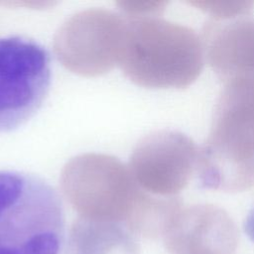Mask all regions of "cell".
<instances>
[{
    "mask_svg": "<svg viewBox=\"0 0 254 254\" xmlns=\"http://www.w3.org/2000/svg\"><path fill=\"white\" fill-rule=\"evenodd\" d=\"M223 83L196 175L200 188L238 192L254 186V78Z\"/></svg>",
    "mask_w": 254,
    "mask_h": 254,
    "instance_id": "6da1fadb",
    "label": "cell"
},
{
    "mask_svg": "<svg viewBox=\"0 0 254 254\" xmlns=\"http://www.w3.org/2000/svg\"><path fill=\"white\" fill-rule=\"evenodd\" d=\"M61 196L32 174L0 171V254H59L64 237Z\"/></svg>",
    "mask_w": 254,
    "mask_h": 254,
    "instance_id": "7a4b0ae2",
    "label": "cell"
},
{
    "mask_svg": "<svg viewBox=\"0 0 254 254\" xmlns=\"http://www.w3.org/2000/svg\"><path fill=\"white\" fill-rule=\"evenodd\" d=\"M127 26V60L136 83L155 88H184L202 71L201 37L190 27L154 16H141Z\"/></svg>",
    "mask_w": 254,
    "mask_h": 254,
    "instance_id": "3957f363",
    "label": "cell"
},
{
    "mask_svg": "<svg viewBox=\"0 0 254 254\" xmlns=\"http://www.w3.org/2000/svg\"><path fill=\"white\" fill-rule=\"evenodd\" d=\"M49 52L21 36L0 38V133L14 130L41 107L51 85Z\"/></svg>",
    "mask_w": 254,
    "mask_h": 254,
    "instance_id": "277c9868",
    "label": "cell"
},
{
    "mask_svg": "<svg viewBox=\"0 0 254 254\" xmlns=\"http://www.w3.org/2000/svg\"><path fill=\"white\" fill-rule=\"evenodd\" d=\"M199 148L183 132L161 130L145 137L136 147L130 172L147 192L178 196L196 173Z\"/></svg>",
    "mask_w": 254,
    "mask_h": 254,
    "instance_id": "5b68a950",
    "label": "cell"
},
{
    "mask_svg": "<svg viewBox=\"0 0 254 254\" xmlns=\"http://www.w3.org/2000/svg\"><path fill=\"white\" fill-rule=\"evenodd\" d=\"M163 240L169 254H236L239 231L223 208L198 203L181 208Z\"/></svg>",
    "mask_w": 254,
    "mask_h": 254,
    "instance_id": "8992f818",
    "label": "cell"
},
{
    "mask_svg": "<svg viewBox=\"0 0 254 254\" xmlns=\"http://www.w3.org/2000/svg\"><path fill=\"white\" fill-rule=\"evenodd\" d=\"M204 57L223 82L254 78V18L251 14L210 20L201 36Z\"/></svg>",
    "mask_w": 254,
    "mask_h": 254,
    "instance_id": "52a82bcc",
    "label": "cell"
},
{
    "mask_svg": "<svg viewBox=\"0 0 254 254\" xmlns=\"http://www.w3.org/2000/svg\"><path fill=\"white\" fill-rule=\"evenodd\" d=\"M137 236L124 224L78 217L63 254H139Z\"/></svg>",
    "mask_w": 254,
    "mask_h": 254,
    "instance_id": "ba28073f",
    "label": "cell"
},
{
    "mask_svg": "<svg viewBox=\"0 0 254 254\" xmlns=\"http://www.w3.org/2000/svg\"><path fill=\"white\" fill-rule=\"evenodd\" d=\"M190 3L208 13L212 20H225L252 14L254 8L252 1H192Z\"/></svg>",
    "mask_w": 254,
    "mask_h": 254,
    "instance_id": "9c48e42d",
    "label": "cell"
},
{
    "mask_svg": "<svg viewBox=\"0 0 254 254\" xmlns=\"http://www.w3.org/2000/svg\"><path fill=\"white\" fill-rule=\"evenodd\" d=\"M243 227H244L245 233L254 242V206L248 212V214L244 220Z\"/></svg>",
    "mask_w": 254,
    "mask_h": 254,
    "instance_id": "30bf717a",
    "label": "cell"
}]
</instances>
